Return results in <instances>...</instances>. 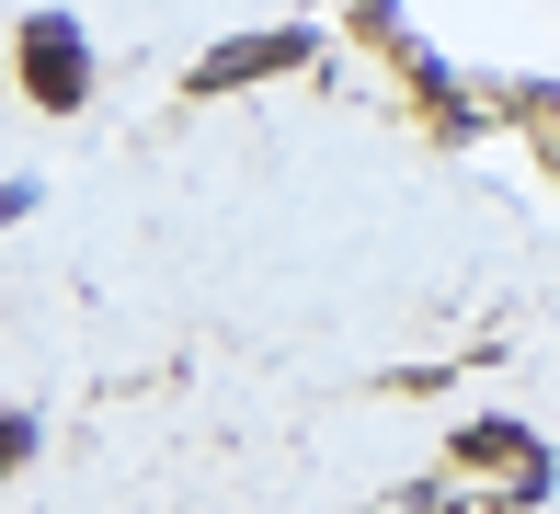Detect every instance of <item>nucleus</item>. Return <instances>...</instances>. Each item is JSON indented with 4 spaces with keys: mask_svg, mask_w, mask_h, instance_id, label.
<instances>
[{
    "mask_svg": "<svg viewBox=\"0 0 560 514\" xmlns=\"http://www.w3.org/2000/svg\"><path fill=\"white\" fill-rule=\"evenodd\" d=\"M23 81H35L46 103H81V35H69L58 12H46V23H23Z\"/></svg>",
    "mask_w": 560,
    "mask_h": 514,
    "instance_id": "obj_1",
    "label": "nucleus"
},
{
    "mask_svg": "<svg viewBox=\"0 0 560 514\" xmlns=\"http://www.w3.org/2000/svg\"><path fill=\"white\" fill-rule=\"evenodd\" d=\"M310 58V35H241V46H218L207 69H195V92H229V81H264V69H298Z\"/></svg>",
    "mask_w": 560,
    "mask_h": 514,
    "instance_id": "obj_2",
    "label": "nucleus"
}]
</instances>
